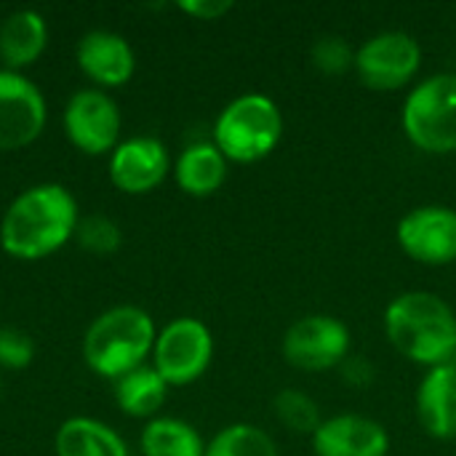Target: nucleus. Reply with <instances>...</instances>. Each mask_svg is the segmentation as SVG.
I'll return each mask as SVG.
<instances>
[{
    "label": "nucleus",
    "instance_id": "1",
    "mask_svg": "<svg viewBox=\"0 0 456 456\" xmlns=\"http://www.w3.org/2000/svg\"><path fill=\"white\" fill-rule=\"evenodd\" d=\"M77 222V200L67 187L53 182L35 184L19 192L5 208L0 222V246L16 259L35 262L75 238Z\"/></svg>",
    "mask_w": 456,
    "mask_h": 456
},
{
    "label": "nucleus",
    "instance_id": "2",
    "mask_svg": "<svg viewBox=\"0 0 456 456\" xmlns=\"http://www.w3.org/2000/svg\"><path fill=\"white\" fill-rule=\"evenodd\" d=\"M387 342L411 363L436 369L454 363L456 315L433 291L398 294L385 310Z\"/></svg>",
    "mask_w": 456,
    "mask_h": 456
},
{
    "label": "nucleus",
    "instance_id": "3",
    "mask_svg": "<svg viewBox=\"0 0 456 456\" xmlns=\"http://www.w3.org/2000/svg\"><path fill=\"white\" fill-rule=\"evenodd\" d=\"M158 339L155 323L147 310L134 305H118L91 321L83 337V358L88 369L104 379H120L123 374L144 366Z\"/></svg>",
    "mask_w": 456,
    "mask_h": 456
},
{
    "label": "nucleus",
    "instance_id": "4",
    "mask_svg": "<svg viewBox=\"0 0 456 456\" xmlns=\"http://www.w3.org/2000/svg\"><path fill=\"white\" fill-rule=\"evenodd\" d=\"M283 131V112L270 96L243 94L219 112L214 123V144L227 160L256 163L281 144Z\"/></svg>",
    "mask_w": 456,
    "mask_h": 456
},
{
    "label": "nucleus",
    "instance_id": "5",
    "mask_svg": "<svg viewBox=\"0 0 456 456\" xmlns=\"http://www.w3.org/2000/svg\"><path fill=\"white\" fill-rule=\"evenodd\" d=\"M401 126L422 152H456V72H441L414 86L403 102Z\"/></svg>",
    "mask_w": 456,
    "mask_h": 456
},
{
    "label": "nucleus",
    "instance_id": "6",
    "mask_svg": "<svg viewBox=\"0 0 456 456\" xmlns=\"http://www.w3.org/2000/svg\"><path fill=\"white\" fill-rule=\"evenodd\" d=\"M350 329L334 315H305L294 321L281 342V353L289 366L310 374H321L342 366L350 358Z\"/></svg>",
    "mask_w": 456,
    "mask_h": 456
},
{
    "label": "nucleus",
    "instance_id": "7",
    "mask_svg": "<svg viewBox=\"0 0 456 456\" xmlns=\"http://www.w3.org/2000/svg\"><path fill=\"white\" fill-rule=\"evenodd\" d=\"M155 371L171 387L190 385L206 374L214 358V337L208 326L198 318L171 321L155 339L152 347Z\"/></svg>",
    "mask_w": 456,
    "mask_h": 456
},
{
    "label": "nucleus",
    "instance_id": "8",
    "mask_svg": "<svg viewBox=\"0 0 456 456\" xmlns=\"http://www.w3.org/2000/svg\"><path fill=\"white\" fill-rule=\"evenodd\" d=\"M422 67V48L414 35L393 29L369 37L355 51V72L371 91H395L414 80Z\"/></svg>",
    "mask_w": 456,
    "mask_h": 456
},
{
    "label": "nucleus",
    "instance_id": "9",
    "mask_svg": "<svg viewBox=\"0 0 456 456\" xmlns=\"http://www.w3.org/2000/svg\"><path fill=\"white\" fill-rule=\"evenodd\" d=\"M120 107L102 88H80L64 107L67 139L86 155H104L120 144Z\"/></svg>",
    "mask_w": 456,
    "mask_h": 456
},
{
    "label": "nucleus",
    "instance_id": "10",
    "mask_svg": "<svg viewBox=\"0 0 456 456\" xmlns=\"http://www.w3.org/2000/svg\"><path fill=\"white\" fill-rule=\"evenodd\" d=\"M398 246L419 265L444 267L456 262V208L419 206L398 222Z\"/></svg>",
    "mask_w": 456,
    "mask_h": 456
},
{
    "label": "nucleus",
    "instance_id": "11",
    "mask_svg": "<svg viewBox=\"0 0 456 456\" xmlns=\"http://www.w3.org/2000/svg\"><path fill=\"white\" fill-rule=\"evenodd\" d=\"M45 99L21 72L0 69V150L32 144L45 126Z\"/></svg>",
    "mask_w": 456,
    "mask_h": 456
},
{
    "label": "nucleus",
    "instance_id": "12",
    "mask_svg": "<svg viewBox=\"0 0 456 456\" xmlns=\"http://www.w3.org/2000/svg\"><path fill=\"white\" fill-rule=\"evenodd\" d=\"M168 150L155 136H131L110 152V179L118 190L142 195L168 176Z\"/></svg>",
    "mask_w": 456,
    "mask_h": 456
},
{
    "label": "nucleus",
    "instance_id": "13",
    "mask_svg": "<svg viewBox=\"0 0 456 456\" xmlns=\"http://www.w3.org/2000/svg\"><path fill=\"white\" fill-rule=\"evenodd\" d=\"M315 456H387L390 436L382 422L361 414H337L313 433Z\"/></svg>",
    "mask_w": 456,
    "mask_h": 456
},
{
    "label": "nucleus",
    "instance_id": "14",
    "mask_svg": "<svg viewBox=\"0 0 456 456\" xmlns=\"http://www.w3.org/2000/svg\"><path fill=\"white\" fill-rule=\"evenodd\" d=\"M77 64L99 86H123L131 80L136 56L131 43L110 29H91L77 40Z\"/></svg>",
    "mask_w": 456,
    "mask_h": 456
},
{
    "label": "nucleus",
    "instance_id": "15",
    "mask_svg": "<svg viewBox=\"0 0 456 456\" xmlns=\"http://www.w3.org/2000/svg\"><path fill=\"white\" fill-rule=\"evenodd\" d=\"M417 417L430 438H456V369L454 363L428 369L417 390Z\"/></svg>",
    "mask_w": 456,
    "mask_h": 456
},
{
    "label": "nucleus",
    "instance_id": "16",
    "mask_svg": "<svg viewBox=\"0 0 456 456\" xmlns=\"http://www.w3.org/2000/svg\"><path fill=\"white\" fill-rule=\"evenodd\" d=\"M48 43V24L43 13L35 8L11 11L0 21V59L5 69L19 72L21 67L32 64Z\"/></svg>",
    "mask_w": 456,
    "mask_h": 456
},
{
    "label": "nucleus",
    "instance_id": "17",
    "mask_svg": "<svg viewBox=\"0 0 456 456\" xmlns=\"http://www.w3.org/2000/svg\"><path fill=\"white\" fill-rule=\"evenodd\" d=\"M176 184L192 198L214 195L227 179V158L214 142H195L182 150L174 163Z\"/></svg>",
    "mask_w": 456,
    "mask_h": 456
},
{
    "label": "nucleus",
    "instance_id": "18",
    "mask_svg": "<svg viewBox=\"0 0 456 456\" xmlns=\"http://www.w3.org/2000/svg\"><path fill=\"white\" fill-rule=\"evenodd\" d=\"M56 456H128L126 441L104 422L72 417L61 422L53 441Z\"/></svg>",
    "mask_w": 456,
    "mask_h": 456
},
{
    "label": "nucleus",
    "instance_id": "19",
    "mask_svg": "<svg viewBox=\"0 0 456 456\" xmlns=\"http://www.w3.org/2000/svg\"><path fill=\"white\" fill-rule=\"evenodd\" d=\"M168 395L166 379L155 371V366H139L120 379H115V401L128 417H152Z\"/></svg>",
    "mask_w": 456,
    "mask_h": 456
},
{
    "label": "nucleus",
    "instance_id": "20",
    "mask_svg": "<svg viewBox=\"0 0 456 456\" xmlns=\"http://www.w3.org/2000/svg\"><path fill=\"white\" fill-rule=\"evenodd\" d=\"M142 452L144 456H206V444L190 422L158 417L142 433Z\"/></svg>",
    "mask_w": 456,
    "mask_h": 456
},
{
    "label": "nucleus",
    "instance_id": "21",
    "mask_svg": "<svg viewBox=\"0 0 456 456\" xmlns=\"http://www.w3.org/2000/svg\"><path fill=\"white\" fill-rule=\"evenodd\" d=\"M206 456H281L275 441L256 425H230L206 446Z\"/></svg>",
    "mask_w": 456,
    "mask_h": 456
},
{
    "label": "nucleus",
    "instance_id": "22",
    "mask_svg": "<svg viewBox=\"0 0 456 456\" xmlns=\"http://www.w3.org/2000/svg\"><path fill=\"white\" fill-rule=\"evenodd\" d=\"M273 409H275V419L299 436H313L323 422L318 403L302 390H281L275 395Z\"/></svg>",
    "mask_w": 456,
    "mask_h": 456
},
{
    "label": "nucleus",
    "instance_id": "23",
    "mask_svg": "<svg viewBox=\"0 0 456 456\" xmlns=\"http://www.w3.org/2000/svg\"><path fill=\"white\" fill-rule=\"evenodd\" d=\"M75 240L88 254L107 256V254H115L120 248L123 232H120V227L110 216H104V214H86L77 222Z\"/></svg>",
    "mask_w": 456,
    "mask_h": 456
},
{
    "label": "nucleus",
    "instance_id": "24",
    "mask_svg": "<svg viewBox=\"0 0 456 456\" xmlns=\"http://www.w3.org/2000/svg\"><path fill=\"white\" fill-rule=\"evenodd\" d=\"M310 61L323 75H345L355 69V51L342 35H321L310 48Z\"/></svg>",
    "mask_w": 456,
    "mask_h": 456
},
{
    "label": "nucleus",
    "instance_id": "25",
    "mask_svg": "<svg viewBox=\"0 0 456 456\" xmlns=\"http://www.w3.org/2000/svg\"><path fill=\"white\" fill-rule=\"evenodd\" d=\"M35 342L19 329H0V369L21 371L35 361Z\"/></svg>",
    "mask_w": 456,
    "mask_h": 456
},
{
    "label": "nucleus",
    "instance_id": "26",
    "mask_svg": "<svg viewBox=\"0 0 456 456\" xmlns=\"http://www.w3.org/2000/svg\"><path fill=\"white\" fill-rule=\"evenodd\" d=\"M179 8L200 21H214L224 16L227 11H232V3L230 0H182Z\"/></svg>",
    "mask_w": 456,
    "mask_h": 456
},
{
    "label": "nucleus",
    "instance_id": "27",
    "mask_svg": "<svg viewBox=\"0 0 456 456\" xmlns=\"http://www.w3.org/2000/svg\"><path fill=\"white\" fill-rule=\"evenodd\" d=\"M454 369H456V358H454Z\"/></svg>",
    "mask_w": 456,
    "mask_h": 456
}]
</instances>
